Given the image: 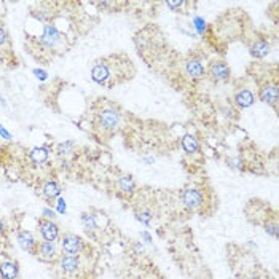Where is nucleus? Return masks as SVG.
Returning <instances> with one entry per match:
<instances>
[{
    "instance_id": "nucleus-20",
    "label": "nucleus",
    "mask_w": 279,
    "mask_h": 279,
    "mask_svg": "<svg viewBox=\"0 0 279 279\" xmlns=\"http://www.w3.org/2000/svg\"><path fill=\"white\" fill-rule=\"evenodd\" d=\"M74 149H75V144L72 141H67L64 144H59V146H58V155L59 157H69L72 152H74Z\"/></svg>"
},
{
    "instance_id": "nucleus-26",
    "label": "nucleus",
    "mask_w": 279,
    "mask_h": 279,
    "mask_svg": "<svg viewBox=\"0 0 279 279\" xmlns=\"http://www.w3.org/2000/svg\"><path fill=\"white\" fill-rule=\"evenodd\" d=\"M34 75L37 77L39 80H42V82H45V80L48 78V74L45 70H42V69H34Z\"/></svg>"
},
{
    "instance_id": "nucleus-14",
    "label": "nucleus",
    "mask_w": 279,
    "mask_h": 279,
    "mask_svg": "<svg viewBox=\"0 0 279 279\" xmlns=\"http://www.w3.org/2000/svg\"><path fill=\"white\" fill-rule=\"evenodd\" d=\"M254 101H255V97L249 89H239V91L235 94V102L238 107H241V109H247V107L254 104Z\"/></svg>"
},
{
    "instance_id": "nucleus-22",
    "label": "nucleus",
    "mask_w": 279,
    "mask_h": 279,
    "mask_svg": "<svg viewBox=\"0 0 279 279\" xmlns=\"http://www.w3.org/2000/svg\"><path fill=\"white\" fill-rule=\"evenodd\" d=\"M265 231L268 233L269 236H273V238H277V222L273 219L271 222H268L266 225H265Z\"/></svg>"
},
{
    "instance_id": "nucleus-2",
    "label": "nucleus",
    "mask_w": 279,
    "mask_h": 279,
    "mask_svg": "<svg viewBox=\"0 0 279 279\" xmlns=\"http://www.w3.org/2000/svg\"><path fill=\"white\" fill-rule=\"evenodd\" d=\"M182 203H184L185 208L195 211V209L201 208V206L204 204V196H203L201 190H198V188H195V187H190V188H185L184 190Z\"/></svg>"
},
{
    "instance_id": "nucleus-21",
    "label": "nucleus",
    "mask_w": 279,
    "mask_h": 279,
    "mask_svg": "<svg viewBox=\"0 0 279 279\" xmlns=\"http://www.w3.org/2000/svg\"><path fill=\"white\" fill-rule=\"evenodd\" d=\"M82 223H83L85 230H88V231L97 228V223H96V220H94V215L88 214V212H83V214H82Z\"/></svg>"
},
{
    "instance_id": "nucleus-17",
    "label": "nucleus",
    "mask_w": 279,
    "mask_h": 279,
    "mask_svg": "<svg viewBox=\"0 0 279 279\" xmlns=\"http://www.w3.org/2000/svg\"><path fill=\"white\" fill-rule=\"evenodd\" d=\"M118 190L124 195H132L136 192V181L131 176H123L118 181Z\"/></svg>"
},
{
    "instance_id": "nucleus-7",
    "label": "nucleus",
    "mask_w": 279,
    "mask_h": 279,
    "mask_svg": "<svg viewBox=\"0 0 279 279\" xmlns=\"http://www.w3.org/2000/svg\"><path fill=\"white\" fill-rule=\"evenodd\" d=\"M61 37H62L61 32L55 28V26H53V24H47L43 28L42 37H40V43L43 45L45 48L51 50V48H55L56 45L59 43Z\"/></svg>"
},
{
    "instance_id": "nucleus-19",
    "label": "nucleus",
    "mask_w": 279,
    "mask_h": 279,
    "mask_svg": "<svg viewBox=\"0 0 279 279\" xmlns=\"http://www.w3.org/2000/svg\"><path fill=\"white\" fill-rule=\"evenodd\" d=\"M48 157H50V150L47 147H35L31 152V160H32V163H35V165L45 163V161L48 160Z\"/></svg>"
},
{
    "instance_id": "nucleus-15",
    "label": "nucleus",
    "mask_w": 279,
    "mask_h": 279,
    "mask_svg": "<svg viewBox=\"0 0 279 279\" xmlns=\"http://www.w3.org/2000/svg\"><path fill=\"white\" fill-rule=\"evenodd\" d=\"M20 274V268L16 262H4L0 263V276L2 279H16Z\"/></svg>"
},
{
    "instance_id": "nucleus-4",
    "label": "nucleus",
    "mask_w": 279,
    "mask_h": 279,
    "mask_svg": "<svg viewBox=\"0 0 279 279\" xmlns=\"http://www.w3.org/2000/svg\"><path fill=\"white\" fill-rule=\"evenodd\" d=\"M97 118H99L101 128L105 131H113L118 128V124H120V113L113 109H104L99 113Z\"/></svg>"
},
{
    "instance_id": "nucleus-34",
    "label": "nucleus",
    "mask_w": 279,
    "mask_h": 279,
    "mask_svg": "<svg viewBox=\"0 0 279 279\" xmlns=\"http://www.w3.org/2000/svg\"><path fill=\"white\" fill-rule=\"evenodd\" d=\"M134 249H136V252H142L144 250V247L141 244H136V246H134Z\"/></svg>"
},
{
    "instance_id": "nucleus-32",
    "label": "nucleus",
    "mask_w": 279,
    "mask_h": 279,
    "mask_svg": "<svg viewBox=\"0 0 279 279\" xmlns=\"http://www.w3.org/2000/svg\"><path fill=\"white\" fill-rule=\"evenodd\" d=\"M141 236L146 238V239H147V242H152V238H150V235H149L147 231H142V233H141Z\"/></svg>"
},
{
    "instance_id": "nucleus-1",
    "label": "nucleus",
    "mask_w": 279,
    "mask_h": 279,
    "mask_svg": "<svg viewBox=\"0 0 279 279\" xmlns=\"http://www.w3.org/2000/svg\"><path fill=\"white\" fill-rule=\"evenodd\" d=\"M61 247L69 255H78L80 252L85 249V242L80 236L67 233V235H64L61 238Z\"/></svg>"
},
{
    "instance_id": "nucleus-13",
    "label": "nucleus",
    "mask_w": 279,
    "mask_h": 279,
    "mask_svg": "<svg viewBox=\"0 0 279 279\" xmlns=\"http://www.w3.org/2000/svg\"><path fill=\"white\" fill-rule=\"evenodd\" d=\"M185 72H187V75L190 77V78H193V80H198V78H203L204 77V67H203L200 59H190V61H187Z\"/></svg>"
},
{
    "instance_id": "nucleus-8",
    "label": "nucleus",
    "mask_w": 279,
    "mask_h": 279,
    "mask_svg": "<svg viewBox=\"0 0 279 279\" xmlns=\"http://www.w3.org/2000/svg\"><path fill=\"white\" fill-rule=\"evenodd\" d=\"M39 227H40V235L43 238V241L48 242H55L59 238V227L48 219H40L39 220Z\"/></svg>"
},
{
    "instance_id": "nucleus-6",
    "label": "nucleus",
    "mask_w": 279,
    "mask_h": 279,
    "mask_svg": "<svg viewBox=\"0 0 279 279\" xmlns=\"http://www.w3.org/2000/svg\"><path fill=\"white\" fill-rule=\"evenodd\" d=\"M16 239H18V244H20V247H21L23 250H26V252H28V254H31V255H37L39 242L35 241V238H34V235H32L31 231L21 230L20 233H18Z\"/></svg>"
},
{
    "instance_id": "nucleus-5",
    "label": "nucleus",
    "mask_w": 279,
    "mask_h": 279,
    "mask_svg": "<svg viewBox=\"0 0 279 279\" xmlns=\"http://www.w3.org/2000/svg\"><path fill=\"white\" fill-rule=\"evenodd\" d=\"M231 75V70L225 61H212L209 64V77L214 82H227Z\"/></svg>"
},
{
    "instance_id": "nucleus-33",
    "label": "nucleus",
    "mask_w": 279,
    "mask_h": 279,
    "mask_svg": "<svg viewBox=\"0 0 279 279\" xmlns=\"http://www.w3.org/2000/svg\"><path fill=\"white\" fill-rule=\"evenodd\" d=\"M4 231H5V225H4V220L0 219V236L4 235Z\"/></svg>"
},
{
    "instance_id": "nucleus-31",
    "label": "nucleus",
    "mask_w": 279,
    "mask_h": 279,
    "mask_svg": "<svg viewBox=\"0 0 279 279\" xmlns=\"http://www.w3.org/2000/svg\"><path fill=\"white\" fill-rule=\"evenodd\" d=\"M184 5V2H168V7L171 8V10H179Z\"/></svg>"
},
{
    "instance_id": "nucleus-29",
    "label": "nucleus",
    "mask_w": 279,
    "mask_h": 279,
    "mask_svg": "<svg viewBox=\"0 0 279 279\" xmlns=\"http://www.w3.org/2000/svg\"><path fill=\"white\" fill-rule=\"evenodd\" d=\"M0 137L5 139V141H12V134L8 132V131L5 129V126H2V124H0Z\"/></svg>"
},
{
    "instance_id": "nucleus-16",
    "label": "nucleus",
    "mask_w": 279,
    "mask_h": 279,
    "mask_svg": "<svg viewBox=\"0 0 279 279\" xmlns=\"http://www.w3.org/2000/svg\"><path fill=\"white\" fill-rule=\"evenodd\" d=\"M61 195V187L56 181H47L43 185V196L47 198L48 201L56 200Z\"/></svg>"
},
{
    "instance_id": "nucleus-24",
    "label": "nucleus",
    "mask_w": 279,
    "mask_h": 279,
    "mask_svg": "<svg viewBox=\"0 0 279 279\" xmlns=\"http://www.w3.org/2000/svg\"><path fill=\"white\" fill-rule=\"evenodd\" d=\"M195 28L198 29V32H200V34L204 32V29H206V23H204L203 18H195Z\"/></svg>"
},
{
    "instance_id": "nucleus-28",
    "label": "nucleus",
    "mask_w": 279,
    "mask_h": 279,
    "mask_svg": "<svg viewBox=\"0 0 279 279\" xmlns=\"http://www.w3.org/2000/svg\"><path fill=\"white\" fill-rule=\"evenodd\" d=\"M7 39H8V34H7V31H5L4 26L0 24V47H2V45H5Z\"/></svg>"
},
{
    "instance_id": "nucleus-12",
    "label": "nucleus",
    "mask_w": 279,
    "mask_h": 279,
    "mask_svg": "<svg viewBox=\"0 0 279 279\" xmlns=\"http://www.w3.org/2000/svg\"><path fill=\"white\" fill-rule=\"evenodd\" d=\"M269 51H271V45H269V42L263 40V39H258L255 40L254 43H252L250 47V55L257 58V59H263L269 55Z\"/></svg>"
},
{
    "instance_id": "nucleus-10",
    "label": "nucleus",
    "mask_w": 279,
    "mask_h": 279,
    "mask_svg": "<svg viewBox=\"0 0 279 279\" xmlns=\"http://www.w3.org/2000/svg\"><path fill=\"white\" fill-rule=\"evenodd\" d=\"M260 101H263L266 104H271L276 105L277 99H279V89L276 83H266L263 88H260V93H258Z\"/></svg>"
},
{
    "instance_id": "nucleus-30",
    "label": "nucleus",
    "mask_w": 279,
    "mask_h": 279,
    "mask_svg": "<svg viewBox=\"0 0 279 279\" xmlns=\"http://www.w3.org/2000/svg\"><path fill=\"white\" fill-rule=\"evenodd\" d=\"M43 217H45V219H48V220H53V219L56 217V215H55V211H51L50 208H45V209H43Z\"/></svg>"
},
{
    "instance_id": "nucleus-11",
    "label": "nucleus",
    "mask_w": 279,
    "mask_h": 279,
    "mask_svg": "<svg viewBox=\"0 0 279 279\" xmlns=\"http://www.w3.org/2000/svg\"><path fill=\"white\" fill-rule=\"evenodd\" d=\"M37 255L45 260V262H51L58 257V247L55 242H48V241H42L39 242V249H37Z\"/></svg>"
},
{
    "instance_id": "nucleus-9",
    "label": "nucleus",
    "mask_w": 279,
    "mask_h": 279,
    "mask_svg": "<svg viewBox=\"0 0 279 279\" xmlns=\"http://www.w3.org/2000/svg\"><path fill=\"white\" fill-rule=\"evenodd\" d=\"M59 266L66 274H74L80 269V258H78V255L64 254L59 257Z\"/></svg>"
},
{
    "instance_id": "nucleus-3",
    "label": "nucleus",
    "mask_w": 279,
    "mask_h": 279,
    "mask_svg": "<svg viewBox=\"0 0 279 279\" xmlns=\"http://www.w3.org/2000/svg\"><path fill=\"white\" fill-rule=\"evenodd\" d=\"M91 78L97 85H107L112 78L110 64H107L105 61H97L91 69Z\"/></svg>"
},
{
    "instance_id": "nucleus-35",
    "label": "nucleus",
    "mask_w": 279,
    "mask_h": 279,
    "mask_svg": "<svg viewBox=\"0 0 279 279\" xmlns=\"http://www.w3.org/2000/svg\"><path fill=\"white\" fill-rule=\"evenodd\" d=\"M247 279H260V277H258V276H249Z\"/></svg>"
},
{
    "instance_id": "nucleus-25",
    "label": "nucleus",
    "mask_w": 279,
    "mask_h": 279,
    "mask_svg": "<svg viewBox=\"0 0 279 279\" xmlns=\"http://www.w3.org/2000/svg\"><path fill=\"white\" fill-rule=\"evenodd\" d=\"M56 206H58V212H59V214H66L67 206H66V200H64V198H59L58 203H56Z\"/></svg>"
},
{
    "instance_id": "nucleus-27",
    "label": "nucleus",
    "mask_w": 279,
    "mask_h": 279,
    "mask_svg": "<svg viewBox=\"0 0 279 279\" xmlns=\"http://www.w3.org/2000/svg\"><path fill=\"white\" fill-rule=\"evenodd\" d=\"M228 165H230V168H233V169H242V165H241V160H239V158H231V160H228Z\"/></svg>"
},
{
    "instance_id": "nucleus-23",
    "label": "nucleus",
    "mask_w": 279,
    "mask_h": 279,
    "mask_svg": "<svg viewBox=\"0 0 279 279\" xmlns=\"http://www.w3.org/2000/svg\"><path fill=\"white\" fill-rule=\"evenodd\" d=\"M136 219H137L139 222H142L144 225H150L152 219H154V215H152L149 211H142V212H139V214L136 215Z\"/></svg>"
},
{
    "instance_id": "nucleus-18",
    "label": "nucleus",
    "mask_w": 279,
    "mask_h": 279,
    "mask_svg": "<svg viewBox=\"0 0 279 279\" xmlns=\"http://www.w3.org/2000/svg\"><path fill=\"white\" fill-rule=\"evenodd\" d=\"M182 147L187 154H196L198 149H200V142H198L193 134H185L182 137Z\"/></svg>"
}]
</instances>
